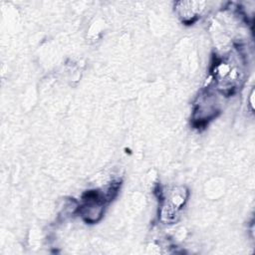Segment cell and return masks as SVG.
Segmentation results:
<instances>
[{
  "label": "cell",
  "instance_id": "obj_1",
  "mask_svg": "<svg viewBox=\"0 0 255 255\" xmlns=\"http://www.w3.org/2000/svg\"><path fill=\"white\" fill-rule=\"evenodd\" d=\"M186 195L183 188L173 189L166 197V200L161 209L162 217H165L166 220L174 219L178 210L181 208L185 201Z\"/></svg>",
  "mask_w": 255,
  "mask_h": 255
},
{
  "label": "cell",
  "instance_id": "obj_2",
  "mask_svg": "<svg viewBox=\"0 0 255 255\" xmlns=\"http://www.w3.org/2000/svg\"><path fill=\"white\" fill-rule=\"evenodd\" d=\"M204 3L197 1H187L177 3V12L185 22H192L203 10Z\"/></svg>",
  "mask_w": 255,
  "mask_h": 255
}]
</instances>
